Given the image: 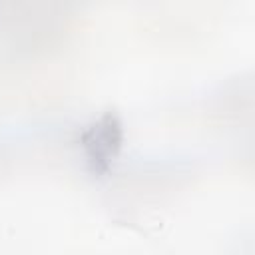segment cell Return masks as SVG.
<instances>
[{
  "instance_id": "cell-1",
  "label": "cell",
  "mask_w": 255,
  "mask_h": 255,
  "mask_svg": "<svg viewBox=\"0 0 255 255\" xmlns=\"http://www.w3.org/2000/svg\"><path fill=\"white\" fill-rule=\"evenodd\" d=\"M124 128L114 112L102 114L80 135L86 161L94 173H106L122 151Z\"/></svg>"
}]
</instances>
